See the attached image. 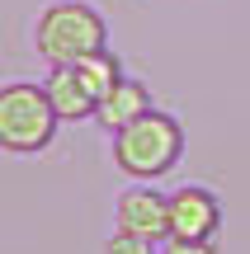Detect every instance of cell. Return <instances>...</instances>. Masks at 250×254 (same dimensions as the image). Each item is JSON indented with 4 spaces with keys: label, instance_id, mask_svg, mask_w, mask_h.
Listing matches in <instances>:
<instances>
[{
    "label": "cell",
    "instance_id": "cell-1",
    "mask_svg": "<svg viewBox=\"0 0 250 254\" xmlns=\"http://www.w3.org/2000/svg\"><path fill=\"white\" fill-rule=\"evenodd\" d=\"M179 155H184V127H179V118H170L161 109L142 113L137 123L113 132V165L137 184L170 174L179 165Z\"/></svg>",
    "mask_w": 250,
    "mask_h": 254
},
{
    "label": "cell",
    "instance_id": "cell-2",
    "mask_svg": "<svg viewBox=\"0 0 250 254\" xmlns=\"http://www.w3.org/2000/svg\"><path fill=\"white\" fill-rule=\"evenodd\" d=\"M33 47L47 66H76L81 57H94L109 47V24L99 19V9L81 5V0H57L38 14Z\"/></svg>",
    "mask_w": 250,
    "mask_h": 254
},
{
    "label": "cell",
    "instance_id": "cell-3",
    "mask_svg": "<svg viewBox=\"0 0 250 254\" xmlns=\"http://www.w3.org/2000/svg\"><path fill=\"white\" fill-rule=\"evenodd\" d=\"M57 113L43 85H0V151L9 155H38L57 136Z\"/></svg>",
    "mask_w": 250,
    "mask_h": 254
},
{
    "label": "cell",
    "instance_id": "cell-4",
    "mask_svg": "<svg viewBox=\"0 0 250 254\" xmlns=\"http://www.w3.org/2000/svg\"><path fill=\"white\" fill-rule=\"evenodd\" d=\"M113 226L132 231V236L147 240H170V193L151 189V184H137V189H123L118 202H113Z\"/></svg>",
    "mask_w": 250,
    "mask_h": 254
},
{
    "label": "cell",
    "instance_id": "cell-5",
    "mask_svg": "<svg viewBox=\"0 0 250 254\" xmlns=\"http://www.w3.org/2000/svg\"><path fill=\"white\" fill-rule=\"evenodd\" d=\"M222 231V202L203 184H184L170 193V240H213Z\"/></svg>",
    "mask_w": 250,
    "mask_h": 254
},
{
    "label": "cell",
    "instance_id": "cell-6",
    "mask_svg": "<svg viewBox=\"0 0 250 254\" xmlns=\"http://www.w3.org/2000/svg\"><path fill=\"white\" fill-rule=\"evenodd\" d=\"M43 90H47L52 113L62 123H85V118H94V109H99V99L85 90V80L76 75V66H52V75H47Z\"/></svg>",
    "mask_w": 250,
    "mask_h": 254
},
{
    "label": "cell",
    "instance_id": "cell-7",
    "mask_svg": "<svg viewBox=\"0 0 250 254\" xmlns=\"http://www.w3.org/2000/svg\"><path fill=\"white\" fill-rule=\"evenodd\" d=\"M142 113H151V94H147V85L132 80V75H123V80L99 99V109H94V123L109 127V132H123V127L137 123Z\"/></svg>",
    "mask_w": 250,
    "mask_h": 254
},
{
    "label": "cell",
    "instance_id": "cell-8",
    "mask_svg": "<svg viewBox=\"0 0 250 254\" xmlns=\"http://www.w3.org/2000/svg\"><path fill=\"white\" fill-rule=\"evenodd\" d=\"M76 75L85 80V90H90L94 99H104V94L123 80V66H118V57L104 47V52H94V57H81V62H76Z\"/></svg>",
    "mask_w": 250,
    "mask_h": 254
},
{
    "label": "cell",
    "instance_id": "cell-9",
    "mask_svg": "<svg viewBox=\"0 0 250 254\" xmlns=\"http://www.w3.org/2000/svg\"><path fill=\"white\" fill-rule=\"evenodd\" d=\"M104 254H161L156 240H147V236H132V231H118L113 226V236L104 240Z\"/></svg>",
    "mask_w": 250,
    "mask_h": 254
},
{
    "label": "cell",
    "instance_id": "cell-10",
    "mask_svg": "<svg viewBox=\"0 0 250 254\" xmlns=\"http://www.w3.org/2000/svg\"><path fill=\"white\" fill-rule=\"evenodd\" d=\"M161 254H217L213 240H161Z\"/></svg>",
    "mask_w": 250,
    "mask_h": 254
}]
</instances>
